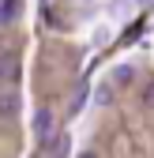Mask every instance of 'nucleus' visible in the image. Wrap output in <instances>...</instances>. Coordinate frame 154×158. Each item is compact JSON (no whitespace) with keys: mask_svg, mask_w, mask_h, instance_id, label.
Returning a JSON list of instances; mask_svg holds the SVG:
<instances>
[{"mask_svg":"<svg viewBox=\"0 0 154 158\" xmlns=\"http://www.w3.org/2000/svg\"><path fill=\"white\" fill-rule=\"evenodd\" d=\"M34 135H38L42 147L53 139V113H49V109H38V113H34Z\"/></svg>","mask_w":154,"mask_h":158,"instance_id":"1","label":"nucleus"},{"mask_svg":"<svg viewBox=\"0 0 154 158\" xmlns=\"http://www.w3.org/2000/svg\"><path fill=\"white\" fill-rule=\"evenodd\" d=\"M15 75H19V60H15V53H0V87L11 83Z\"/></svg>","mask_w":154,"mask_h":158,"instance_id":"2","label":"nucleus"},{"mask_svg":"<svg viewBox=\"0 0 154 158\" xmlns=\"http://www.w3.org/2000/svg\"><path fill=\"white\" fill-rule=\"evenodd\" d=\"M113 83H117V87H132V83H136V68H132V64H117V68H113Z\"/></svg>","mask_w":154,"mask_h":158,"instance_id":"3","label":"nucleus"},{"mask_svg":"<svg viewBox=\"0 0 154 158\" xmlns=\"http://www.w3.org/2000/svg\"><path fill=\"white\" fill-rule=\"evenodd\" d=\"M15 113H19V94L4 90V94H0V117H15Z\"/></svg>","mask_w":154,"mask_h":158,"instance_id":"4","label":"nucleus"},{"mask_svg":"<svg viewBox=\"0 0 154 158\" xmlns=\"http://www.w3.org/2000/svg\"><path fill=\"white\" fill-rule=\"evenodd\" d=\"M19 4H23V0H0V23L19 19Z\"/></svg>","mask_w":154,"mask_h":158,"instance_id":"5","label":"nucleus"},{"mask_svg":"<svg viewBox=\"0 0 154 158\" xmlns=\"http://www.w3.org/2000/svg\"><path fill=\"white\" fill-rule=\"evenodd\" d=\"M143 106H147V109H154V79L143 87Z\"/></svg>","mask_w":154,"mask_h":158,"instance_id":"6","label":"nucleus"},{"mask_svg":"<svg viewBox=\"0 0 154 158\" xmlns=\"http://www.w3.org/2000/svg\"><path fill=\"white\" fill-rule=\"evenodd\" d=\"M79 158H98V154H94V151H83V154H79Z\"/></svg>","mask_w":154,"mask_h":158,"instance_id":"7","label":"nucleus"}]
</instances>
